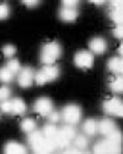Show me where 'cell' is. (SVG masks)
I'll list each match as a JSON object with an SVG mask.
<instances>
[{
  "mask_svg": "<svg viewBox=\"0 0 123 154\" xmlns=\"http://www.w3.org/2000/svg\"><path fill=\"white\" fill-rule=\"evenodd\" d=\"M60 77V67L50 64V66H44L39 73H35V83L37 85H46V83H52L54 79Z\"/></svg>",
  "mask_w": 123,
  "mask_h": 154,
  "instance_id": "3",
  "label": "cell"
},
{
  "mask_svg": "<svg viewBox=\"0 0 123 154\" xmlns=\"http://www.w3.org/2000/svg\"><path fill=\"white\" fill-rule=\"evenodd\" d=\"M112 19L116 21V25H121V21H123V16H121V8H112Z\"/></svg>",
  "mask_w": 123,
  "mask_h": 154,
  "instance_id": "23",
  "label": "cell"
},
{
  "mask_svg": "<svg viewBox=\"0 0 123 154\" xmlns=\"http://www.w3.org/2000/svg\"><path fill=\"white\" fill-rule=\"evenodd\" d=\"M17 85L23 87V89H27V87H31V83L35 81V73H33L31 67H21L20 71H17Z\"/></svg>",
  "mask_w": 123,
  "mask_h": 154,
  "instance_id": "9",
  "label": "cell"
},
{
  "mask_svg": "<svg viewBox=\"0 0 123 154\" xmlns=\"http://www.w3.org/2000/svg\"><path fill=\"white\" fill-rule=\"evenodd\" d=\"M37 129V122L33 118H25L21 122V131H25V133H31V131H35Z\"/></svg>",
  "mask_w": 123,
  "mask_h": 154,
  "instance_id": "19",
  "label": "cell"
},
{
  "mask_svg": "<svg viewBox=\"0 0 123 154\" xmlns=\"http://www.w3.org/2000/svg\"><path fill=\"white\" fill-rule=\"evenodd\" d=\"M4 154H27V148L20 143H8L4 146Z\"/></svg>",
  "mask_w": 123,
  "mask_h": 154,
  "instance_id": "15",
  "label": "cell"
},
{
  "mask_svg": "<svg viewBox=\"0 0 123 154\" xmlns=\"http://www.w3.org/2000/svg\"><path fill=\"white\" fill-rule=\"evenodd\" d=\"M113 35H116L117 38H121L123 37V27L121 25H116V29H113Z\"/></svg>",
  "mask_w": 123,
  "mask_h": 154,
  "instance_id": "33",
  "label": "cell"
},
{
  "mask_svg": "<svg viewBox=\"0 0 123 154\" xmlns=\"http://www.w3.org/2000/svg\"><path fill=\"white\" fill-rule=\"evenodd\" d=\"M0 110H2L4 114H12V102L10 100H2V102H0Z\"/></svg>",
  "mask_w": 123,
  "mask_h": 154,
  "instance_id": "27",
  "label": "cell"
},
{
  "mask_svg": "<svg viewBox=\"0 0 123 154\" xmlns=\"http://www.w3.org/2000/svg\"><path fill=\"white\" fill-rule=\"evenodd\" d=\"M29 144L33 148V152L35 154H54V144L50 141H46L44 135L40 131H31L29 133Z\"/></svg>",
  "mask_w": 123,
  "mask_h": 154,
  "instance_id": "1",
  "label": "cell"
},
{
  "mask_svg": "<svg viewBox=\"0 0 123 154\" xmlns=\"http://www.w3.org/2000/svg\"><path fill=\"white\" fill-rule=\"evenodd\" d=\"M14 79H16V73H12L8 67H2V69H0V81H2V83H10Z\"/></svg>",
  "mask_w": 123,
  "mask_h": 154,
  "instance_id": "21",
  "label": "cell"
},
{
  "mask_svg": "<svg viewBox=\"0 0 123 154\" xmlns=\"http://www.w3.org/2000/svg\"><path fill=\"white\" fill-rule=\"evenodd\" d=\"M108 69H110L112 73H116V75H123V62H121V58L119 56L112 58V60L108 62Z\"/></svg>",
  "mask_w": 123,
  "mask_h": 154,
  "instance_id": "14",
  "label": "cell"
},
{
  "mask_svg": "<svg viewBox=\"0 0 123 154\" xmlns=\"http://www.w3.org/2000/svg\"><path fill=\"white\" fill-rule=\"evenodd\" d=\"M75 135H77V133H75L73 125H65V127L58 129V137H56V148H68L69 143L73 141Z\"/></svg>",
  "mask_w": 123,
  "mask_h": 154,
  "instance_id": "5",
  "label": "cell"
},
{
  "mask_svg": "<svg viewBox=\"0 0 123 154\" xmlns=\"http://www.w3.org/2000/svg\"><path fill=\"white\" fill-rule=\"evenodd\" d=\"M10 93H12V91L8 89V87H0V102L10 98Z\"/></svg>",
  "mask_w": 123,
  "mask_h": 154,
  "instance_id": "28",
  "label": "cell"
},
{
  "mask_svg": "<svg viewBox=\"0 0 123 154\" xmlns=\"http://www.w3.org/2000/svg\"><path fill=\"white\" fill-rule=\"evenodd\" d=\"M83 131L87 137H91V135H96L98 133V122H94V119H87V122L83 123Z\"/></svg>",
  "mask_w": 123,
  "mask_h": 154,
  "instance_id": "18",
  "label": "cell"
},
{
  "mask_svg": "<svg viewBox=\"0 0 123 154\" xmlns=\"http://www.w3.org/2000/svg\"><path fill=\"white\" fill-rule=\"evenodd\" d=\"M2 54L6 56V58H12L14 54H16V46H12V45H6L2 48Z\"/></svg>",
  "mask_w": 123,
  "mask_h": 154,
  "instance_id": "26",
  "label": "cell"
},
{
  "mask_svg": "<svg viewBox=\"0 0 123 154\" xmlns=\"http://www.w3.org/2000/svg\"><path fill=\"white\" fill-rule=\"evenodd\" d=\"M77 10L75 8H68V6H64L60 10V17L64 19V21H75V19H77Z\"/></svg>",
  "mask_w": 123,
  "mask_h": 154,
  "instance_id": "16",
  "label": "cell"
},
{
  "mask_svg": "<svg viewBox=\"0 0 123 154\" xmlns=\"http://www.w3.org/2000/svg\"><path fill=\"white\" fill-rule=\"evenodd\" d=\"M25 6H29V8H33V6H39V2L40 0H21Z\"/></svg>",
  "mask_w": 123,
  "mask_h": 154,
  "instance_id": "32",
  "label": "cell"
},
{
  "mask_svg": "<svg viewBox=\"0 0 123 154\" xmlns=\"http://www.w3.org/2000/svg\"><path fill=\"white\" fill-rule=\"evenodd\" d=\"M60 116L68 125H75V123H79V119H81V108H79L77 104H68L64 110H62Z\"/></svg>",
  "mask_w": 123,
  "mask_h": 154,
  "instance_id": "6",
  "label": "cell"
},
{
  "mask_svg": "<svg viewBox=\"0 0 123 154\" xmlns=\"http://www.w3.org/2000/svg\"><path fill=\"white\" fill-rule=\"evenodd\" d=\"M121 152V143H116L112 139H104L94 144V152L92 154H119Z\"/></svg>",
  "mask_w": 123,
  "mask_h": 154,
  "instance_id": "4",
  "label": "cell"
},
{
  "mask_svg": "<svg viewBox=\"0 0 123 154\" xmlns=\"http://www.w3.org/2000/svg\"><path fill=\"white\" fill-rule=\"evenodd\" d=\"M116 122H112V119H102V122H98V131H100L102 135H104V137H108V135H110V133H113V131H116Z\"/></svg>",
  "mask_w": 123,
  "mask_h": 154,
  "instance_id": "12",
  "label": "cell"
},
{
  "mask_svg": "<svg viewBox=\"0 0 123 154\" xmlns=\"http://www.w3.org/2000/svg\"><path fill=\"white\" fill-rule=\"evenodd\" d=\"M33 108H35V112H37V114H40V116H48L52 110H54V106H52V100H50V98L42 96V98H39V100L35 102V106H33Z\"/></svg>",
  "mask_w": 123,
  "mask_h": 154,
  "instance_id": "10",
  "label": "cell"
},
{
  "mask_svg": "<svg viewBox=\"0 0 123 154\" xmlns=\"http://www.w3.org/2000/svg\"><path fill=\"white\" fill-rule=\"evenodd\" d=\"M48 119H50V123H58L62 119V116H60V112H54V110H52V112L48 114Z\"/></svg>",
  "mask_w": 123,
  "mask_h": 154,
  "instance_id": "29",
  "label": "cell"
},
{
  "mask_svg": "<svg viewBox=\"0 0 123 154\" xmlns=\"http://www.w3.org/2000/svg\"><path fill=\"white\" fill-rule=\"evenodd\" d=\"M10 102H12V114H20L21 116V114L27 112V104L23 102L21 98H12Z\"/></svg>",
  "mask_w": 123,
  "mask_h": 154,
  "instance_id": "17",
  "label": "cell"
},
{
  "mask_svg": "<svg viewBox=\"0 0 123 154\" xmlns=\"http://www.w3.org/2000/svg\"><path fill=\"white\" fill-rule=\"evenodd\" d=\"M88 2H92V4H96V6H100V4H104L106 0H88Z\"/></svg>",
  "mask_w": 123,
  "mask_h": 154,
  "instance_id": "35",
  "label": "cell"
},
{
  "mask_svg": "<svg viewBox=\"0 0 123 154\" xmlns=\"http://www.w3.org/2000/svg\"><path fill=\"white\" fill-rule=\"evenodd\" d=\"M60 154H83V152L79 150V148H64Z\"/></svg>",
  "mask_w": 123,
  "mask_h": 154,
  "instance_id": "31",
  "label": "cell"
},
{
  "mask_svg": "<svg viewBox=\"0 0 123 154\" xmlns=\"http://www.w3.org/2000/svg\"><path fill=\"white\" fill-rule=\"evenodd\" d=\"M110 87H112V91H113V93H117V94L123 93V77H121V75H116Z\"/></svg>",
  "mask_w": 123,
  "mask_h": 154,
  "instance_id": "20",
  "label": "cell"
},
{
  "mask_svg": "<svg viewBox=\"0 0 123 154\" xmlns=\"http://www.w3.org/2000/svg\"><path fill=\"white\" fill-rule=\"evenodd\" d=\"M83 154H85V152H83Z\"/></svg>",
  "mask_w": 123,
  "mask_h": 154,
  "instance_id": "36",
  "label": "cell"
},
{
  "mask_svg": "<svg viewBox=\"0 0 123 154\" xmlns=\"http://www.w3.org/2000/svg\"><path fill=\"white\" fill-rule=\"evenodd\" d=\"M8 16H10V6L0 2V19H6Z\"/></svg>",
  "mask_w": 123,
  "mask_h": 154,
  "instance_id": "25",
  "label": "cell"
},
{
  "mask_svg": "<svg viewBox=\"0 0 123 154\" xmlns=\"http://www.w3.org/2000/svg\"><path fill=\"white\" fill-rule=\"evenodd\" d=\"M104 112L110 114V116H116V118H121L123 116V102L117 98V96L106 100V102H104Z\"/></svg>",
  "mask_w": 123,
  "mask_h": 154,
  "instance_id": "8",
  "label": "cell"
},
{
  "mask_svg": "<svg viewBox=\"0 0 123 154\" xmlns=\"http://www.w3.org/2000/svg\"><path fill=\"white\" fill-rule=\"evenodd\" d=\"M42 135H44V139H46V141H50V143H52V144L56 146V137H58V127H56L54 123L46 125V127L42 129Z\"/></svg>",
  "mask_w": 123,
  "mask_h": 154,
  "instance_id": "13",
  "label": "cell"
},
{
  "mask_svg": "<svg viewBox=\"0 0 123 154\" xmlns=\"http://www.w3.org/2000/svg\"><path fill=\"white\" fill-rule=\"evenodd\" d=\"M8 69H10L12 71V73H16L17 75V71H20L21 69V66H20V62H17V60H10V62H8Z\"/></svg>",
  "mask_w": 123,
  "mask_h": 154,
  "instance_id": "24",
  "label": "cell"
},
{
  "mask_svg": "<svg viewBox=\"0 0 123 154\" xmlns=\"http://www.w3.org/2000/svg\"><path fill=\"white\" fill-rule=\"evenodd\" d=\"M73 62H75V66L81 67V69H88V67H92V64H94L92 52H91V50H81V52H77V54H75V58H73Z\"/></svg>",
  "mask_w": 123,
  "mask_h": 154,
  "instance_id": "7",
  "label": "cell"
},
{
  "mask_svg": "<svg viewBox=\"0 0 123 154\" xmlns=\"http://www.w3.org/2000/svg\"><path fill=\"white\" fill-rule=\"evenodd\" d=\"M62 4H64V6H68V8H75L79 4V0H62Z\"/></svg>",
  "mask_w": 123,
  "mask_h": 154,
  "instance_id": "30",
  "label": "cell"
},
{
  "mask_svg": "<svg viewBox=\"0 0 123 154\" xmlns=\"http://www.w3.org/2000/svg\"><path fill=\"white\" fill-rule=\"evenodd\" d=\"M88 46H91V52H92V54H104V52H106V41L100 38V37L91 38Z\"/></svg>",
  "mask_w": 123,
  "mask_h": 154,
  "instance_id": "11",
  "label": "cell"
},
{
  "mask_svg": "<svg viewBox=\"0 0 123 154\" xmlns=\"http://www.w3.org/2000/svg\"><path fill=\"white\" fill-rule=\"evenodd\" d=\"M60 56H62V46H60L56 41L46 42V45L42 46V50H40V62H42L44 66L54 64V62L58 60Z\"/></svg>",
  "mask_w": 123,
  "mask_h": 154,
  "instance_id": "2",
  "label": "cell"
},
{
  "mask_svg": "<svg viewBox=\"0 0 123 154\" xmlns=\"http://www.w3.org/2000/svg\"><path fill=\"white\" fill-rule=\"evenodd\" d=\"M73 141H75V146H77L79 150L87 148V144H88V139H87V135H75V137H73Z\"/></svg>",
  "mask_w": 123,
  "mask_h": 154,
  "instance_id": "22",
  "label": "cell"
},
{
  "mask_svg": "<svg viewBox=\"0 0 123 154\" xmlns=\"http://www.w3.org/2000/svg\"><path fill=\"white\" fill-rule=\"evenodd\" d=\"M112 2V8H121V0H110Z\"/></svg>",
  "mask_w": 123,
  "mask_h": 154,
  "instance_id": "34",
  "label": "cell"
}]
</instances>
